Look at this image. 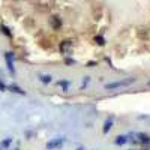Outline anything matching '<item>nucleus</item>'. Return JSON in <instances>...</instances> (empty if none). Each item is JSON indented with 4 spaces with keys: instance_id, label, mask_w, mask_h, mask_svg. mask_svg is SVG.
I'll return each mask as SVG.
<instances>
[{
    "instance_id": "9d476101",
    "label": "nucleus",
    "mask_w": 150,
    "mask_h": 150,
    "mask_svg": "<svg viewBox=\"0 0 150 150\" xmlns=\"http://www.w3.org/2000/svg\"><path fill=\"white\" fill-rule=\"evenodd\" d=\"M0 30H2V32H3V33H5V35H6L8 38H11V36H12V33H11L9 27H6L5 24H2V26H0Z\"/></svg>"
},
{
    "instance_id": "f03ea898",
    "label": "nucleus",
    "mask_w": 150,
    "mask_h": 150,
    "mask_svg": "<svg viewBox=\"0 0 150 150\" xmlns=\"http://www.w3.org/2000/svg\"><path fill=\"white\" fill-rule=\"evenodd\" d=\"M62 146H63V138L53 140V141H50V143L47 144V147H48L50 150H53V149H59V147H62Z\"/></svg>"
},
{
    "instance_id": "423d86ee",
    "label": "nucleus",
    "mask_w": 150,
    "mask_h": 150,
    "mask_svg": "<svg viewBox=\"0 0 150 150\" xmlns=\"http://www.w3.org/2000/svg\"><path fill=\"white\" fill-rule=\"evenodd\" d=\"M126 141H128V137H126V135H119L117 138L114 140V143H116L117 146H123Z\"/></svg>"
},
{
    "instance_id": "ddd939ff",
    "label": "nucleus",
    "mask_w": 150,
    "mask_h": 150,
    "mask_svg": "<svg viewBox=\"0 0 150 150\" xmlns=\"http://www.w3.org/2000/svg\"><path fill=\"white\" fill-rule=\"evenodd\" d=\"M6 89H8V86H5L2 81H0V92H5Z\"/></svg>"
},
{
    "instance_id": "6e6552de",
    "label": "nucleus",
    "mask_w": 150,
    "mask_h": 150,
    "mask_svg": "<svg viewBox=\"0 0 150 150\" xmlns=\"http://www.w3.org/2000/svg\"><path fill=\"white\" fill-rule=\"evenodd\" d=\"M39 80H41L44 84H48V83H51V75H48V74H45V75H39Z\"/></svg>"
},
{
    "instance_id": "2eb2a0df",
    "label": "nucleus",
    "mask_w": 150,
    "mask_h": 150,
    "mask_svg": "<svg viewBox=\"0 0 150 150\" xmlns=\"http://www.w3.org/2000/svg\"><path fill=\"white\" fill-rule=\"evenodd\" d=\"M77 150H84V149H83V147H78V149H77Z\"/></svg>"
},
{
    "instance_id": "4468645a",
    "label": "nucleus",
    "mask_w": 150,
    "mask_h": 150,
    "mask_svg": "<svg viewBox=\"0 0 150 150\" xmlns=\"http://www.w3.org/2000/svg\"><path fill=\"white\" fill-rule=\"evenodd\" d=\"M96 41H98V44H99V45H102V44H104V42H102L104 39H102L101 36H98V38H96Z\"/></svg>"
},
{
    "instance_id": "39448f33",
    "label": "nucleus",
    "mask_w": 150,
    "mask_h": 150,
    "mask_svg": "<svg viewBox=\"0 0 150 150\" xmlns=\"http://www.w3.org/2000/svg\"><path fill=\"white\" fill-rule=\"evenodd\" d=\"M8 90L14 92V93H18V95H26V92H24V90L21 89V87L15 86V84H9V86H8Z\"/></svg>"
},
{
    "instance_id": "9b49d317",
    "label": "nucleus",
    "mask_w": 150,
    "mask_h": 150,
    "mask_svg": "<svg viewBox=\"0 0 150 150\" xmlns=\"http://www.w3.org/2000/svg\"><path fill=\"white\" fill-rule=\"evenodd\" d=\"M57 86L63 87V90H68L71 84H69V81H65V80H63V81H59V83H57Z\"/></svg>"
},
{
    "instance_id": "dca6fc26",
    "label": "nucleus",
    "mask_w": 150,
    "mask_h": 150,
    "mask_svg": "<svg viewBox=\"0 0 150 150\" xmlns=\"http://www.w3.org/2000/svg\"><path fill=\"white\" fill-rule=\"evenodd\" d=\"M143 150H147V149H143Z\"/></svg>"
},
{
    "instance_id": "f8f14e48",
    "label": "nucleus",
    "mask_w": 150,
    "mask_h": 150,
    "mask_svg": "<svg viewBox=\"0 0 150 150\" xmlns=\"http://www.w3.org/2000/svg\"><path fill=\"white\" fill-rule=\"evenodd\" d=\"M11 143H12V140H11V138H6V140H3V141H2V147H3V149H6V147H9V146H11Z\"/></svg>"
},
{
    "instance_id": "1a4fd4ad",
    "label": "nucleus",
    "mask_w": 150,
    "mask_h": 150,
    "mask_svg": "<svg viewBox=\"0 0 150 150\" xmlns=\"http://www.w3.org/2000/svg\"><path fill=\"white\" fill-rule=\"evenodd\" d=\"M51 26L56 27V29H59V27L62 26V21L59 20V17H53V18H51Z\"/></svg>"
},
{
    "instance_id": "20e7f679",
    "label": "nucleus",
    "mask_w": 150,
    "mask_h": 150,
    "mask_svg": "<svg viewBox=\"0 0 150 150\" xmlns=\"http://www.w3.org/2000/svg\"><path fill=\"white\" fill-rule=\"evenodd\" d=\"M137 137H138V141H140L141 144H144V146H149V144H150V137H149L147 134H143V132H140V134L137 135Z\"/></svg>"
},
{
    "instance_id": "0eeeda50",
    "label": "nucleus",
    "mask_w": 150,
    "mask_h": 150,
    "mask_svg": "<svg viewBox=\"0 0 150 150\" xmlns=\"http://www.w3.org/2000/svg\"><path fill=\"white\" fill-rule=\"evenodd\" d=\"M128 81H117V83H111V84H107V89H116V87H120L123 84H126Z\"/></svg>"
},
{
    "instance_id": "f257e3e1",
    "label": "nucleus",
    "mask_w": 150,
    "mask_h": 150,
    "mask_svg": "<svg viewBox=\"0 0 150 150\" xmlns=\"http://www.w3.org/2000/svg\"><path fill=\"white\" fill-rule=\"evenodd\" d=\"M5 60H6V65L9 72L14 75L15 74V68H14V53H5Z\"/></svg>"
},
{
    "instance_id": "7ed1b4c3",
    "label": "nucleus",
    "mask_w": 150,
    "mask_h": 150,
    "mask_svg": "<svg viewBox=\"0 0 150 150\" xmlns=\"http://www.w3.org/2000/svg\"><path fill=\"white\" fill-rule=\"evenodd\" d=\"M112 125H114V119H112V117H108V119H107V122L104 123V128H102L104 134H108V132L111 131Z\"/></svg>"
}]
</instances>
